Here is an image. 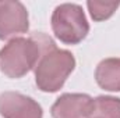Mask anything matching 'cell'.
<instances>
[{"mask_svg": "<svg viewBox=\"0 0 120 118\" xmlns=\"http://www.w3.org/2000/svg\"><path fill=\"white\" fill-rule=\"evenodd\" d=\"M0 115L3 118H43L41 104L20 92L0 93Z\"/></svg>", "mask_w": 120, "mask_h": 118, "instance_id": "5", "label": "cell"}, {"mask_svg": "<svg viewBox=\"0 0 120 118\" xmlns=\"http://www.w3.org/2000/svg\"><path fill=\"white\" fill-rule=\"evenodd\" d=\"M87 118H120V99L113 96L92 99Z\"/></svg>", "mask_w": 120, "mask_h": 118, "instance_id": "8", "label": "cell"}, {"mask_svg": "<svg viewBox=\"0 0 120 118\" xmlns=\"http://www.w3.org/2000/svg\"><path fill=\"white\" fill-rule=\"evenodd\" d=\"M75 68V59L68 50L57 49L56 43L48 47L38 61L35 72V83L39 90L55 93L63 88L66 79Z\"/></svg>", "mask_w": 120, "mask_h": 118, "instance_id": "2", "label": "cell"}, {"mask_svg": "<svg viewBox=\"0 0 120 118\" xmlns=\"http://www.w3.org/2000/svg\"><path fill=\"white\" fill-rule=\"evenodd\" d=\"M95 79L108 92H120V59L102 60L95 69Z\"/></svg>", "mask_w": 120, "mask_h": 118, "instance_id": "7", "label": "cell"}, {"mask_svg": "<svg viewBox=\"0 0 120 118\" xmlns=\"http://www.w3.org/2000/svg\"><path fill=\"white\" fill-rule=\"evenodd\" d=\"M55 45V40L35 32L30 38H14L0 50V71L8 78L17 79L35 69L43 52Z\"/></svg>", "mask_w": 120, "mask_h": 118, "instance_id": "1", "label": "cell"}, {"mask_svg": "<svg viewBox=\"0 0 120 118\" xmlns=\"http://www.w3.org/2000/svg\"><path fill=\"white\" fill-rule=\"evenodd\" d=\"M92 97L85 93H64L50 108L52 118H87Z\"/></svg>", "mask_w": 120, "mask_h": 118, "instance_id": "6", "label": "cell"}, {"mask_svg": "<svg viewBox=\"0 0 120 118\" xmlns=\"http://www.w3.org/2000/svg\"><path fill=\"white\" fill-rule=\"evenodd\" d=\"M30 29L28 11L21 1H0V39L6 40Z\"/></svg>", "mask_w": 120, "mask_h": 118, "instance_id": "4", "label": "cell"}, {"mask_svg": "<svg viewBox=\"0 0 120 118\" xmlns=\"http://www.w3.org/2000/svg\"><path fill=\"white\" fill-rule=\"evenodd\" d=\"M50 22L55 36L66 45H78L90 32V24L82 7L74 3L57 6L52 14Z\"/></svg>", "mask_w": 120, "mask_h": 118, "instance_id": "3", "label": "cell"}, {"mask_svg": "<svg viewBox=\"0 0 120 118\" xmlns=\"http://www.w3.org/2000/svg\"><path fill=\"white\" fill-rule=\"evenodd\" d=\"M120 3L115 1H98V0H90L87 1V7L90 10V14L94 21L99 22V21H105L108 18H110L115 11L119 8Z\"/></svg>", "mask_w": 120, "mask_h": 118, "instance_id": "9", "label": "cell"}]
</instances>
